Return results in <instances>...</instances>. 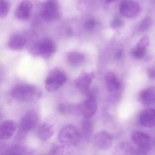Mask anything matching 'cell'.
I'll return each instance as SVG.
<instances>
[{
    "label": "cell",
    "instance_id": "obj_1",
    "mask_svg": "<svg viewBox=\"0 0 155 155\" xmlns=\"http://www.w3.org/2000/svg\"><path fill=\"white\" fill-rule=\"evenodd\" d=\"M10 95L16 100L25 102L40 97L41 93L35 86L30 84H19L12 89Z\"/></svg>",
    "mask_w": 155,
    "mask_h": 155
},
{
    "label": "cell",
    "instance_id": "obj_2",
    "mask_svg": "<svg viewBox=\"0 0 155 155\" xmlns=\"http://www.w3.org/2000/svg\"><path fill=\"white\" fill-rule=\"evenodd\" d=\"M81 135L78 129L72 125L61 128L58 135V140L61 144L67 146H76L80 140Z\"/></svg>",
    "mask_w": 155,
    "mask_h": 155
},
{
    "label": "cell",
    "instance_id": "obj_3",
    "mask_svg": "<svg viewBox=\"0 0 155 155\" xmlns=\"http://www.w3.org/2000/svg\"><path fill=\"white\" fill-rule=\"evenodd\" d=\"M67 81V76L64 71L54 69L49 72L45 79V88L48 91H55L62 87Z\"/></svg>",
    "mask_w": 155,
    "mask_h": 155
},
{
    "label": "cell",
    "instance_id": "obj_4",
    "mask_svg": "<svg viewBox=\"0 0 155 155\" xmlns=\"http://www.w3.org/2000/svg\"><path fill=\"white\" fill-rule=\"evenodd\" d=\"M97 92L94 90H90L86 94V99L80 104V113L85 118H90L93 117L97 109L96 101Z\"/></svg>",
    "mask_w": 155,
    "mask_h": 155
},
{
    "label": "cell",
    "instance_id": "obj_5",
    "mask_svg": "<svg viewBox=\"0 0 155 155\" xmlns=\"http://www.w3.org/2000/svg\"><path fill=\"white\" fill-rule=\"evenodd\" d=\"M57 48L54 41L49 38H45L33 48V55L39 56L44 58L51 57L56 51Z\"/></svg>",
    "mask_w": 155,
    "mask_h": 155
},
{
    "label": "cell",
    "instance_id": "obj_6",
    "mask_svg": "<svg viewBox=\"0 0 155 155\" xmlns=\"http://www.w3.org/2000/svg\"><path fill=\"white\" fill-rule=\"evenodd\" d=\"M41 15L47 21H53L59 18L60 12L57 0H47L42 6Z\"/></svg>",
    "mask_w": 155,
    "mask_h": 155
},
{
    "label": "cell",
    "instance_id": "obj_7",
    "mask_svg": "<svg viewBox=\"0 0 155 155\" xmlns=\"http://www.w3.org/2000/svg\"><path fill=\"white\" fill-rule=\"evenodd\" d=\"M38 120V116L35 111H29L22 117L19 125L20 132L24 134L33 129Z\"/></svg>",
    "mask_w": 155,
    "mask_h": 155
},
{
    "label": "cell",
    "instance_id": "obj_8",
    "mask_svg": "<svg viewBox=\"0 0 155 155\" xmlns=\"http://www.w3.org/2000/svg\"><path fill=\"white\" fill-rule=\"evenodd\" d=\"M94 78L93 72H83L75 80L74 84L81 93L86 95L90 90V86Z\"/></svg>",
    "mask_w": 155,
    "mask_h": 155
},
{
    "label": "cell",
    "instance_id": "obj_9",
    "mask_svg": "<svg viewBox=\"0 0 155 155\" xmlns=\"http://www.w3.org/2000/svg\"><path fill=\"white\" fill-rule=\"evenodd\" d=\"M94 142L98 148L101 150H107L112 147L113 137L107 130H101L95 135Z\"/></svg>",
    "mask_w": 155,
    "mask_h": 155
},
{
    "label": "cell",
    "instance_id": "obj_10",
    "mask_svg": "<svg viewBox=\"0 0 155 155\" xmlns=\"http://www.w3.org/2000/svg\"><path fill=\"white\" fill-rule=\"evenodd\" d=\"M120 13L128 18H135L140 12V7L137 3L131 0H125L120 3Z\"/></svg>",
    "mask_w": 155,
    "mask_h": 155
},
{
    "label": "cell",
    "instance_id": "obj_11",
    "mask_svg": "<svg viewBox=\"0 0 155 155\" xmlns=\"http://www.w3.org/2000/svg\"><path fill=\"white\" fill-rule=\"evenodd\" d=\"M131 139L138 147L149 150H150L151 139L147 134L140 131H134L131 134Z\"/></svg>",
    "mask_w": 155,
    "mask_h": 155
},
{
    "label": "cell",
    "instance_id": "obj_12",
    "mask_svg": "<svg viewBox=\"0 0 155 155\" xmlns=\"http://www.w3.org/2000/svg\"><path fill=\"white\" fill-rule=\"evenodd\" d=\"M106 87L111 94L117 93L121 89V83L117 76L113 72H108L105 77Z\"/></svg>",
    "mask_w": 155,
    "mask_h": 155
},
{
    "label": "cell",
    "instance_id": "obj_13",
    "mask_svg": "<svg viewBox=\"0 0 155 155\" xmlns=\"http://www.w3.org/2000/svg\"><path fill=\"white\" fill-rule=\"evenodd\" d=\"M32 3L28 1L21 2L15 12L16 18L21 21H26L29 18L32 9Z\"/></svg>",
    "mask_w": 155,
    "mask_h": 155
},
{
    "label": "cell",
    "instance_id": "obj_14",
    "mask_svg": "<svg viewBox=\"0 0 155 155\" xmlns=\"http://www.w3.org/2000/svg\"><path fill=\"white\" fill-rule=\"evenodd\" d=\"M17 129V126L13 120H4L0 127V138L2 140L11 138L14 135Z\"/></svg>",
    "mask_w": 155,
    "mask_h": 155
},
{
    "label": "cell",
    "instance_id": "obj_15",
    "mask_svg": "<svg viewBox=\"0 0 155 155\" xmlns=\"http://www.w3.org/2000/svg\"><path fill=\"white\" fill-rule=\"evenodd\" d=\"M140 121L141 125L146 127H155V110L149 108L143 110L140 117Z\"/></svg>",
    "mask_w": 155,
    "mask_h": 155
},
{
    "label": "cell",
    "instance_id": "obj_16",
    "mask_svg": "<svg viewBox=\"0 0 155 155\" xmlns=\"http://www.w3.org/2000/svg\"><path fill=\"white\" fill-rule=\"evenodd\" d=\"M140 101L145 105L155 103V87H150L141 91L139 95Z\"/></svg>",
    "mask_w": 155,
    "mask_h": 155
},
{
    "label": "cell",
    "instance_id": "obj_17",
    "mask_svg": "<svg viewBox=\"0 0 155 155\" xmlns=\"http://www.w3.org/2000/svg\"><path fill=\"white\" fill-rule=\"evenodd\" d=\"M54 133V128L48 123H42L38 129V137L42 141H47L49 140Z\"/></svg>",
    "mask_w": 155,
    "mask_h": 155
},
{
    "label": "cell",
    "instance_id": "obj_18",
    "mask_svg": "<svg viewBox=\"0 0 155 155\" xmlns=\"http://www.w3.org/2000/svg\"><path fill=\"white\" fill-rule=\"evenodd\" d=\"M85 57L78 52H70L67 56L68 64L72 67L78 68L82 66L85 61Z\"/></svg>",
    "mask_w": 155,
    "mask_h": 155
},
{
    "label": "cell",
    "instance_id": "obj_19",
    "mask_svg": "<svg viewBox=\"0 0 155 155\" xmlns=\"http://www.w3.org/2000/svg\"><path fill=\"white\" fill-rule=\"evenodd\" d=\"M27 40L26 38L20 34L12 35L8 41V47L13 50H20L23 48L26 44Z\"/></svg>",
    "mask_w": 155,
    "mask_h": 155
},
{
    "label": "cell",
    "instance_id": "obj_20",
    "mask_svg": "<svg viewBox=\"0 0 155 155\" xmlns=\"http://www.w3.org/2000/svg\"><path fill=\"white\" fill-rule=\"evenodd\" d=\"M58 110L62 115H72L81 114L80 106L79 104L62 103L59 105Z\"/></svg>",
    "mask_w": 155,
    "mask_h": 155
},
{
    "label": "cell",
    "instance_id": "obj_21",
    "mask_svg": "<svg viewBox=\"0 0 155 155\" xmlns=\"http://www.w3.org/2000/svg\"><path fill=\"white\" fill-rule=\"evenodd\" d=\"M2 154L6 155H22L28 154V150L20 145H13L8 146L1 150Z\"/></svg>",
    "mask_w": 155,
    "mask_h": 155
},
{
    "label": "cell",
    "instance_id": "obj_22",
    "mask_svg": "<svg viewBox=\"0 0 155 155\" xmlns=\"http://www.w3.org/2000/svg\"><path fill=\"white\" fill-rule=\"evenodd\" d=\"M93 130V125L90 118H85L81 124V131L83 136L86 138H89L91 136Z\"/></svg>",
    "mask_w": 155,
    "mask_h": 155
},
{
    "label": "cell",
    "instance_id": "obj_23",
    "mask_svg": "<svg viewBox=\"0 0 155 155\" xmlns=\"http://www.w3.org/2000/svg\"><path fill=\"white\" fill-rule=\"evenodd\" d=\"M146 49L137 45V47L132 51L131 54L135 58H142L146 54Z\"/></svg>",
    "mask_w": 155,
    "mask_h": 155
},
{
    "label": "cell",
    "instance_id": "obj_24",
    "mask_svg": "<svg viewBox=\"0 0 155 155\" xmlns=\"http://www.w3.org/2000/svg\"><path fill=\"white\" fill-rule=\"evenodd\" d=\"M152 21L151 18L149 16L145 17L140 23L139 26V30L140 31H145L149 28L152 23Z\"/></svg>",
    "mask_w": 155,
    "mask_h": 155
},
{
    "label": "cell",
    "instance_id": "obj_25",
    "mask_svg": "<svg viewBox=\"0 0 155 155\" xmlns=\"http://www.w3.org/2000/svg\"><path fill=\"white\" fill-rule=\"evenodd\" d=\"M9 9V4L6 0H0V16L2 18L7 16Z\"/></svg>",
    "mask_w": 155,
    "mask_h": 155
},
{
    "label": "cell",
    "instance_id": "obj_26",
    "mask_svg": "<svg viewBox=\"0 0 155 155\" xmlns=\"http://www.w3.org/2000/svg\"><path fill=\"white\" fill-rule=\"evenodd\" d=\"M120 148L122 151L127 154L134 155V148L127 143L125 142H121L120 144Z\"/></svg>",
    "mask_w": 155,
    "mask_h": 155
},
{
    "label": "cell",
    "instance_id": "obj_27",
    "mask_svg": "<svg viewBox=\"0 0 155 155\" xmlns=\"http://www.w3.org/2000/svg\"><path fill=\"white\" fill-rule=\"evenodd\" d=\"M123 22L120 18L116 16L114 17L112 21L110 22V26L111 28L113 29H117L123 25Z\"/></svg>",
    "mask_w": 155,
    "mask_h": 155
},
{
    "label": "cell",
    "instance_id": "obj_28",
    "mask_svg": "<svg viewBox=\"0 0 155 155\" xmlns=\"http://www.w3.org/2000/svg\"><path fill=\"white\" fill-rule=\"evenodd\" d=\"M96 25V22L94 20L90 19L87 21L84 24L85 29L87 31H91L93 29Z\"/></svg>",
    "mask_w": 155,
    "mask_h": 155
},
{
    "label": "cell",
    "instance_id": "obj_29",
    "mask_svg": "<svg viewBox=\"0 0 155 155\" xmlns=\"http://www.w3.org/2000/svg\"><path fill=\"white\" fill-rule=\"evenodd\" d=\"M149 45V39L147 36H145L142 37L141 39L140 40L139 42L138 43L137 46L147 48Z\"/></svg>",
    "mask_w": 155,
    "mask_h": 155
},
{
    "label": "cell",
    "instance_id": "obj_30",
    "mask_svg": "<svg viewBox=\"0 0 155 155\" xmlns=\"http://www.w3.org/2000/svg\"><path fill=\"white\" fill-rule=\"evenodd\" d=\"M64 147H63L58 146V145H54L52 146L51 149L50 153L51 154H59L61 152L64 151Z\"/></svg>",
    "mask_w": 155,
    "mask_h": 155
},
{
    "label": "cell",
    "instance_id": "obj_31",
    "mask_svg": "<svg viewBox=\"0 0 155 155\" xmlns=\"http://www.w3.org/2000/svg\"><path fill=\"white\" fill-rule=\"evenodd\" d=\"M147 74L150 78H155V66L148 70Z\"/></svg>",
    "mask_w": 155,
    "mask_h": 155
},
{
    "label": "cell",
    "instance_id": "obj_32",
    "mask_svg": "<svg viewBox=\"0 0 155 155\" xmlns=\"http://www.w3.org/2000/svg\"><path fill=\"white\" fill-rule=\"evenodd\" d=\"M122 51L119 50L117 52V54H116V57H117V58L120 59L122 57Z\"/></svg>",
    "mask_w": 155,
    "mask_h": 155
},
{
    "label": "cell",
    "instance_id": "obj_33",
    "mask_svg": "<svg viewBox=\"0 0 155 155\" xmlns=\"http://www.w3.org/2000/svg\"><path fill=\"white\" fill-rule=\"evenodd\" d=\"M115 0H106V2L107 3H110L114 1Z\"/></svg>",
    "mask_w": 155,
    "mask_h": 155
}]
</instances>
